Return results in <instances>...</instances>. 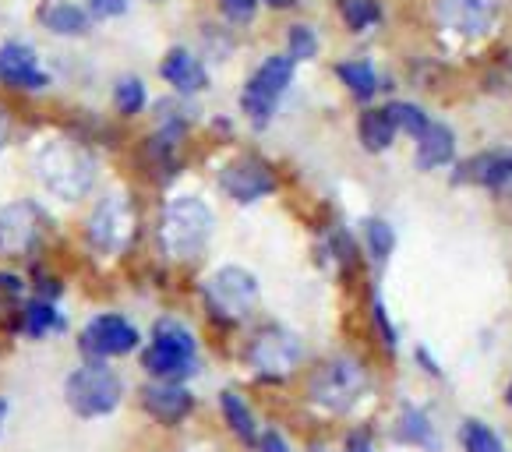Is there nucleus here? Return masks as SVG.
Wrapping results in <instances>:
<instances>
[{
    "label": "nucleus",
    "mask_w": 512,
    "mask_h": 452,
    "mask_svg": "<svg viewBox=\"0 0 512 452\" xmlns=\"http://www.w3.org/2000/svg\"><path fill=\"white\" fill-rule=\"evenodd\" d=\"M290 82H294V57H290V53L287 57H283V53L269 57V61L248 78L244 96H241V110L251 121V128H265V124L272 121L276 103L283 99V92L290 89Z\"/></svg>",
    "instance_id": "0eeeda50"
},
{
    "label": "nucleus",
    "mask_w": 512,
    "mask_h": 452,
    "mask_svg": "<svg viewBox=\"0 0 512 452\" xmlns=\"http://www.w3.org/2000/svg\"><path fill=\"white\" fill-rule=\"evenodd\" d=\"M385 113H389V121H392V128L396 131H403V135H421L424 128H428V113L421 110V106H414V103H400V99H396V103H389L385 106Z\"/></svg>",
    "instance_id": "cd10ccee"
},
{
    "label": "nucleus",
    "mask_w": 512,
    "mask_h": 452,
    "mask_svg": "<svg viewBox=\"0 0 512 452\" xmlns=\"http://www.w3.org/2000/svg\"><path fill=\"white\" fill-rule=\"evenodd\" d=\"M145 99H149V92H145V82L135 75L121 78V82L113 85V103H117V110L124 113V117H135V113H142Z\"/></svg>",
    "instance_id": "c85d7f7f"
},
{
    "label": "nucleus",
    "mask_w": 512,
    "mask_h": 452,
    "mask_svg": "<svg viewBox=\"0 0 512 452\" xmlns=\"http://www.w3.org/2000/svg\"><path fill=\"white\" fill-rule=\"evenodd\" d=\"M39 22L50 32H57V36H82V32H89V15L82 8H75V4H64V0L46 4L39 11Z\"/></svg>",
    "instance_id": "4be33fe9"
},
{
    "label": "nucleus",
    "mask_w": 512,
    "mask_h": 452,
    "mask_svg": "<svg viewBox=\"0 0 512 452\" xmlns=\"http://www.w3.org/2000/svg\"><path fill=\"white\" fill-rule=\"evenodd\" d=\"M205 304L216 322H244L255 315L258 308V279L255 272L241 269V265H223L209 276L205 283Z\"/></svg>",
    "instance_id": "39448f33"
},
{
    "label": "nucleus",
    "mask_w": 512,
    "mask_h": 452,
    "mask_svg": "<svg viewBox=\"0 0 512 452\" xmlns=\"http://www.w3.org/2000/svg\"><path fill=\"white\" fill-rule=\"evenodd\" d=\"M152 343L156 347H166V350H177V354H188V357H198V339L181 318H159L152 325Z\"/></svg>",
    "instance_id": "b1692460"
},
{
    "label": "nucleus",
    "mask_w": 512,
    "mask_h": 452,
    "mask_svg": "<svg viewBox=\"0 0 512 452\" xmlns=\"http://www.w3.org/2000/svg\"><path fill=\"white\" fill-rule=\"evenodd\" d=\"M25 304V279L15 272H0V311L22 308Z\"/></svg>",
    "instance_id": "2f4dec72"
},
{
    "label": "nucleus",
    "mask_w": 512,
    "mask_h": 452,
    "mask_svg": "<svg viewBox=\"0 0 512 452\" xmlns=\"http://www.w3.org/2000/svg\"><path fill=\"white\" fill-rule=\"evenodd\" d=\"M452 181L488 188V191H495V195H512V149L470 156L467 163H460V170H456Z\"/></svg>",
    "instance_id": "ddd939ff"
},
{
    "label": "nucleus",
    "mask_w": 512,
    "mask_h": 452,
    "mask_svg": "<svg viewBox=\"0 0 512 452\" xmlns=\"http://www.w3.org/2000/svg\"><path fill=\"white\" fill-rule=\"evenodd\" d=\"M159 75L174 85L177 92H184V96H191V92H202L205 85H209V71H205L202 61H195L184 46H174V50L166 53L163 64H159Z\"/></svg>",
    "instance_id": "dca6fc26"
},
{
    "label": "nucleus",
    "mask_w": 512,
    "mask_h": 452,
    "mask_svg": "<svg viewBox=\"0 0 512 452\" xmlns=\"http://www.w3.org/2000/svg\"><path fill=\"white\" fill-rule=\"evenodd\" d=\"M456 156V135L445 124H428V128L417 135V152L414 163L417 170H438V166H449Z\"/></svg>",
    "instance_id": "6ab92c4d"
},
{
    "label": "nucleus",
    "mask_w": 512,
    "mask_h": 452,
    "mask_svg": "<svg viewBox=\"0 0 512 452\" xmlns=\"http://www.w3.org/2000/svg\"><path fill=\"white\" fill-rule=\"evenodd\" d=\"M343 452H378L375 445V435H371L368 428H357L347 435V442H343Z\"/></svg>",
    "instance_id": "f704fd0d"
},
{
    "label": "nucleus",
    "mask_w": 512,
    "mask_h": 452,
    "mask_svg": "<svg viewBox=\"0 0 512 452\" xmlns=\"http://www.w3.org/2000/svg\"><path fill=\"white\" fill-rule=\"evenodd\" d=\"M46 216L36 202H11L0 209V255L22 258L39 248Z\"/></svg>",
    "instance_id": "9b49d317"
},
{
    "label": "nucleus",
    "mask_w": 512,
    "mask_h": 452,
    "mask_svg": "<svg viewBox=\"0 0 512 452\" xmlns=\"http://www.w3.org/2000/svg\"><path fill=\"white\" fill-rule=\"evenodd\" d=\"M417 364H421V368L428 371L431 378H442V368H438V364H435V357H431L424 347H417Z\"/></svg>",
    "instance_id": "4c0bfd02"
},
{
    "label": "nucleus",
    "mask_w": 512,
    "mask_h": 452,
    "mask_svg": "<svg viewBox=\"0 0 512 452\" xmlns=\"http://www.w3.org/2000/svg\"><path fill=\"white\" fill-rule=\"evenodd\" d=\"M498 18V0H438V25L452 36L481 39Z\"/></svg>",
    "instance_id": "f8f14e48"
},
{
    "label": "nucleus",
    "mask_w": 512,
    "mask_h": 452,
    "mask_svg": "<svg viewBox=\"0 0 512 452\" xmlns=\"http://www.w3.org/2000/svg\"><path fill=\"white\" fill-rule=\"evenodd\" d=\"M371 322H375V329H378V336H382L385 347L396 350V343H400V336H396V325L389 322V311H385V304H382V301L371 304Z\"/></svg>",
    "instance_id": "473e14b6"
},
{
    "label": "nucleus",
    "mask_w": 512,
    "mask_h": 452,
    "mask_svg": "<svg viewBox=\"0 0 512 452\" xmlns=\"http://www.w3.org/2000/svg\"><path fill=\"white\" fill-rule=\"evenodd\" d=\"M219 188L226 191V198H234L237 205H251L258 198L272 195L279 188V177L262 156H237L230 163H223L219 170Z\"/></svg>",
    "instance_id": "9d476101"
},
{
    "label": "nucleus",
    "mask_w": 512,
    "mask_h": 452,
    "mask_svg": "<svg viewBox=\"0 0 512 452\" xmlns=\"http://www.w3.org/2000/svg\"><path fill=\"white\" fill-rule=\"evenodd\" d=\"M357 138L368 152H385L392 142H396V128H392L389 113L378 110V106H368L357 121Z\"/></svg>",
    "instance_id": "412c9836"
},
{
    "label": "nucleus",
    "mask_w": 512,
    "mask_h": 452,
    "mask_svg": "<svg viewBox=\"0 0 512 452\" xmlns=\"http://www.w3.org/2000/svg\"><path fill=\"white\" fill-rule=\"evenodd\" d=\"M36 177L53 198L61 202H82L96 184V159L85 145L71 138H50L36 152Z\"/></svg>",
    "instance_id": "f257e3e1"
},
{
    "label": "nucleus",
    "mask_w": 512,
    "mask_h": 452,
    "mask_svg": "<svg viewBox=\"0 0 512 452\" xmlns=\"http://www.w3.org/2000/svg\"><path fill=\"white\" fill-rule=\"evenodd\" d=\"M339 15L350 32H368L382 22V4L378 0H339Z\"/></svg>",
    "instance_id": "a878e982"
},
{
    "label": "nucleus",
    "mask_w": 512,
    "mask_h": 452,
    "mask_svg": "<svg viewBox=\"0 0 512 452\" xmlns=\"http://www.w3.org/2000/svg\"><path fill=\"white\" fill-rule=\"evenodd\" d=\"M4 421H8V400L0 396V431H4Z\"/></svg>",
    "instance_id": "a19ab883"
},
{
    "label": "nucleus",
    "mask_w": 512,
    "mask_h": 452,
    "mask_svg": "<svg viewBox=\"0 0 512 452\" xmlns=\"http://www.w3.org/2000/svg\"><path fill=\"white\" fill-rule=\"evenodd\" d=\"M142 368L152 375V382H184V378H191L198 371V357L177 354V350L149 343L142 350Z\"/></svg>",
    "instance_id": "f3484780"
},
{
    "label": "nucleus",
    "mask_w": 512,
    "mask_h": 452,
    "mask_svg": "<svg viewBox=\"0 0 512 452\" xmlns=\"http://www.w3.org/2000/svg\"><path fill=\"white\" fill-rule=\"evenodd\" d=\"M219 410H223L226 424L241 438L244 445H258V424H255V414L248 410V403L237 396V392H219Z\"/></svg>",
    "instance_id": "5701e85b"
},
{
    "label": "nucleus",
    "mask_w": 512,
    "mask_h": 452,
    "mask_svg": "<svg viewBox=\"0 0 512 452\" xmlns=\"http://www.w3.org/2000/svg\"><path fill=\"white\" fill-rule=\"evenodd\" d=\"M212 226H216V216H212V209L198 195L170 198L163 209V223H159L166 255L181 258V262L198 258L205 251V244H209Z\"/></svg>",
    "instance_id": "f03ea898"
},
{
    "label": "nucleus",
    "mask_w": 512,
    "mask_h": 452,
    "mask_svg": "<svg viewBox=\"0 0 512 452\" xmlns=\"http://www.w3.org/2000/svg\"><path fill=\"white\" fill-rule=\"evenodd\" d=\"M364 244L375 262H389L392 248H396V230L385 219H364Z\"/></svg>",
    "instance_id": "bb28decb"
},
{
    "label": "nucleus",
    "mask_w": 512,
    "mask_h": 452,
    "mask_svg": "<svg viewBox=\"0 0 512 452\" xmlns=\"http://www.w3.org/2000/svg\"><path fill=\"white\" fill-rule=\"evenodd\" d=\"M219 8H223L226 18H234V22H248L255 15L258 0H219Z\"/></svg>",
    "instance_id": "72a5a7b5"
},
{
    "label": "nucleus",
    "mask_w": 512,
    "mask_h": 452,
    "mask_svg": "<svg viewBox=\"0 0 512 452\" xmlns=\"http://www.w3.org/2000/svg\"><path fill=\"white\" fill-rule=\"evenodd\" d=\"M142 336L138 329L128 322L124 315H96L89 325L82 329V339H78V350H82L89 361H110V357H124L131 350H138Z\"/></svg>",
    "instance_id": "6e6552de"
},
{
    "label": "nucleus",
    "mask_w": 512,
    "mask_h": 452,
    "mask_svg": "<svg viewBox=\"0 0 512 452\" xmlns=\"http://www.w3.org/2000/svg\"><path fill=\"white\" fill-rule=\"evenodd\" d=\"M8 138H11V117H8V110L0 106V152L8 149Z\"/></svg>",
    "instance_id": "58836bf2"
},
{
    "label": "nucleus",
    "mask_w": 512,
    "mask_h": 452,
    "mask_svg": "<svg viewBox=\"0 0 512 452\" xmlns=\"http://www.w3.org/2000/svg\"><path fill=\"white\" fill-rule=\"evenodd\" d=\"M392 438L400 445H414V449L424 452H442V435H438V428L421 407H403L400 421L392 428Z\"/></svg>",
    "instance_id": "a211bd4d"
},
{
    "label": "nucleus",
    "mask_w": 512,
    "mask_h": 452,
    "mask_svg": "<svg viewBox=\"0 0 512 452\" xmlns=\"http://www.w3.org/2000/svg\"><path fill=\"white\" fill-rule=\"evenodd\" d=\"M0 82L8 89L39 92L50 85V75L39 68V57L25 43H4L0 46Z\"/></svg>",
    "instance_id": "4468645a"
},
{
    "label": "nucleus",
    "mask_w": 512,
    "mask_h": 452,
    "mask_svg": "<svg viewBox=\"0 0 512 452\" xmlns=\"http://www.w3.org/2000/svg\"><path fill=\"white\" fill-rule=\"evenodd\" d=\"M128 11V0H89L92 18H117Z\"/></svg>",
    "instance_id": "c9c22d12"
},
{
    "label": "nucleus",
    "mask_w": 512,
    "mask_h": 452,
    "mask_svg": "<svg viewBox=\"0 0 512 452\" xmlns=\"http://www.w3.org/2000/svg\"><path fill=\"white\" fill-rule=\"evenodd\" d=\"M336 78L350 89L354 99H371L378 92V75L368 61H347V64H336Z\"/></svg>",
    "instance_id": "393cba45"
},
{
    "label": "nucleus",
    "mask_w": 512,
    "mask_h": 452,
    "mask_svg": "<svg viewBox=\"0 0 512 452\" xmlns=\"http://www.w3.org/2000/svg\"><path fill=\"white\" fill-rule=\"evenodd\" d=\"M248 364L262 378H283L301 364V339L283 325H269L248 343Z\"/></svg>",
    "instance_id": "1a4fd4ad"
},
{
    "label": "nucleus",
    "mask_w": 512,
    "mask_h": 452,
    "mask_svg": "<svg viewBox=\"0 0 512 452\" xmlns=\"http://www.w3.org/2000/svg\"><path fill=\"white\" fill-rule=\"evenodd\" d=\"M505 403H509V407H512V385H509V389H505Z\"/></svg>",
    "instance_id": "79ce46f5"
},
{
    "label": "nucleus",
    "mask_w": 512,
    "mask_h": 452,
    "mask_svg": "<svg viewBox=\"0 0 512 452\" xmlns=\"http://www.w3.org/2000/svg\"><path fill=\"white\" fill-rule=\"evenodd\" d=\"M460 438H463V452H505L502 438H498L484 421H467Z\"/></svg>",
    "instance_id": "c756f323"
},
{
    "label": "nucleus",
    "mask_w": 512,
    "mask_h": 452,
    "mask_svg": "<svg viewBox=\"0 0 512 452\" xmlns=\"http://www.w3.org/2000/svg\"><path fill=\"white\" fill-rule=\"evenodd\" d=\"M124 382L117 371H110L103 361H92L85 368L71 371L64 382V400L78 417H106L121 407Z\"/></svg>",
    "instance_id": "20e7f679"
},
{
    "label": "nucleus",
    "mask_w": 512,
    "mask_h": 452,
    "mask_svg": "<svg viewBox=\"0 0 512 452\" xmlns=\"http://www.w3.org/2000/svg\"><path fill=\"white\" fill-rule=\"evenodd\" d=\"M18 329H22L29 339H43L46 332L64 329V318L57 315L53 301H46V297H32V301H25L22 311H18Z\"/></svg>",
    "instance_id": "aec40b11"
},
{
    "label": "nucleus",
    "mask_w": 512,
    "mask_h": 452,
    "mask_svg": "<svg viewBox=\"0 0 512 452\" xmlns=\"http://www.w3.org/2000/svg\"><path fill=\"white\" fill-rule=\"evenodd\" d=\"M368 392V371L354 357H332V361L318 364L315 375L308 382V396L315 407L325 414H347Z\"/></svg>",
    "instance_id": "7ed1b4c3"
},
{
    "label": "nucleus",
    "mask_w": 512,
    "mask_h": 452,
    "mask_svg": "<svg viewBox=\"0 0 512 452\" xmlns=\"http://www.w3.org/2000/svg\"><path fill=\"white\" fill-rule=\"evenodd\" d=\"M258 452H290V445L279 431H265V435H258Z\"/></svg>",
    "instance_id": "e433bc0d"
},
{
    "label": "nucleus",
    "mask_w": 512,
    "mask_h": 452,
    "mask_svg": "<svg viewBox=\"0 0 512 452\" xmlns=\"http://www.w3.org/2000/svg\"><path fill=\"white\" fill-rule=\"evenodd\" d=\"M142 407L152 421L174 428V424H181L195 410V396L181 382H152L142 389Z\"/></svg>",
    "instance_id": "2eb2a0df"
},
{
    "label": "nucleus",
    "mask_w": 512,
    "mask_h": 452,
    "mask_svg": "<svg viewBox=\"0 0 512 452\" xmlns=\"http://www.w3.org/2000/svg\"><path fill=\"white\" fill-rule=\"evenodd\" d=\"M315 53H318L315 29H311V25H294V29H290V57H294V64L311 61Z\"/></svg>",
    "instance_id": "7c9ffc66"
},
{
    "label": "nucleus",
    "mask_w": 512,
    "mask_h": 452,
    "mask_svg": "<svg viewBox=\"0 0 512 452\" xmlns=\"http://www.w3.org/2000/svg\"><path fill=\"white\" fill-rule=\"evenodd\" d=\"M135 237V205L124 191H110L106 198H99V205L92 209L89 223H85V241L96 255H121Z\"/></svg>",
    "instance_id": "423d86ee"
},
{
    "label": "nucleus",
    "mask_w": 512,
    "mask_h": 452,
    "mask_svg": "<svg viewBox=\"0 0 512 452\" xmlns=\"http://www.w3.org/2000/svg\"><path fill=\"white\" fill-rule=\"evenodd\" d=\"M265 4H269V8H279V11H283V8H294L297 0H265Z\"/></svg>",
    "instance_id": "ea45409f"
}]
</instances>
